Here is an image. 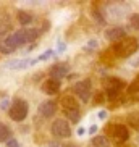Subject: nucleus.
Here are the masks:
<instances>
[{
    "label": "nucleus",
    "mask_w": 139,
    "mask_h": 147,
    "mask_svg": "<svg viewBox=\"0 0 139 147\" xmlns=\"http://www.w3.org/2000/svg\"><path fill=\"white\" fill-rule=\"evenodd\" d=\"M61 147H78V146H76V144H63Z\"/></svg>",
    "instance_id": "nucleus-33"
},
{
    "label": "nucleus",
    "mask_w": 139,
    "mask_h": 147,
    "mask_svg": "<svg viewBox=\"0 0 139 147\" xmlns=\"http://www.w3.org/2000/svg\"><path fill=\"white\" fill-rule=\"evenodd\" d=\"M97 45H99V42H97L96 39H91V40H89V44H87V47H89V49H97Z\"/></svg>",
    "instance_id": "nucleus-28"
},
{
    "label": "nucleus",
    "mask_w": 139,
    "mask_h": 147,
    "mask_svg": "<svg viewBox=\"0 0 139 147\" xmlns=\"http://www.w3.org/2000/svg\"><path fill=\"white\" fill-rule=\"evenodd\" d=\"M105 37L109 40H112V42H120L121 39L126 37V31H125V28H121V26L110 28V29L105 31Z\"/></svg>",
    "instance_id": "nucleus-7"
},
{
    "label": "nucleus",
    "mask_w": 139,
    "mask_h": 147,
    "mask_svg": "<svg viewBox=\"0 0 139 147\" xmlns=\"http://www.w3.org/2000/svg\"><path fill=\"white\" fill-rule=\"evenodd\" d=\"M5 146H7V147H20V144H18V141H16V139H13V138H11V139L8 141V142L5 144Z\"/></svg>",
    "instance_id": "nucleus-26"
},
{
    "label": "nucleus",
    "mask_w": 139,
    "mask_h": 147,
    "mask_svg": "<svg viewBox=\"0 0 139 147\" xmlns=\"http://www.w3.org/2000/svg\"><path fill=\"white\" fill-rule=\"evenodd\" d=\"M58 50H60V52L61 50H65V45H63V44H58Z\"/></svg>",
    "instance_id": "nucleus-34"
},
{
    "label": "nucleus",
    "mask_w": 139,
    "mask_h": 147,
    "mask_svg": "<svg viewBox=\"0 0 139 147\" xmlns=\"http://www.w3.org/2000/svg\"><path fill=\"white\" fill-rule=\"evenodd\" d=\"M104 86H105V95H107V99L113 100V99H117L118 94L125 87V82L118 78H107L104 82Z\"/></svg>",
    "instance_id": "nucleus-3"
},
{
    "label": "nucleus",
    "mask_w": 139,
    "mask_h": 147,
    "mask_svg": "<svg viewBox=\"0 0 139 147\" xmlns=\"http://www.w3.org/2000/svg\"><path fill=\"white\" fill-rule=\"evenodd\" d=\"M10 107H11V104H10V100L7 97L0 100V110H10Z\"/></svg>",
    "instance_id": "nucleus-22"
},
{
    "label": "nucleus",
    "mask_w": 139,
    "mask_h": 147,
    "mask_svg": "<svg viewBox=\"0 0 139 147\" xmlns=\"http://www.w3.org/2000/svg\"><path fill=\"white\" fill-rule=\"evenodd\" d=\"M92 13H94V20H97V21H99L100 24H104V23H105V20H104V18H102V15H100L99 11H97V10H94Z\"/></svg>",
    "instance_id": "nucleus-24"
},
{
    "label": "nucleus",
    "mask_w": 139,
    "mask_h": 147,
    "mask_svg": "<svg viewBox=\"0 0 139 147\" xmlns=\"http://www.w3.org/2000/svg\"><path fill=\"white\" fill-rule=\"evenodd\" d=\"M37 36H39V32H37V29H26V37H28V42H34L36 39H37Z\"/></svg>",
    "instance_id": "nucleus-20"
},
{
    "label": "nucleus",
    "mask_w": 139,
    "mask_h": 147,
    "mask_svg": "<svg viewBox=\"0 0 139 147\" xmlns=\"http://www.w3.org/2000/svg\"><path fill=\"white\" fill-rule=\"evenodd\" d=\"M8 115L13 121H23L28 117V102L23 99H15L8 110Z\"/></svg>",
    "instance_id": "nucleus-2"
},
{
    "label": "nucleus",
    "mask_w": 139,
    "mask_h": 147,
    "mask_svg": "<svg viewBox=\"0 0 139 147\" xmlns=\"http://www.w3.org/2000/svg\"><path fill=\"white\" fill-rule=\"evenodd\" d=\"M50 133H52L57 139L70 138V136H71L70 123L66 120H60V118H57V120H53L52 126H50Z\"/></svg>",
    "instance_id": "nucleus-4"
},
{
    "label": "nucleus",
    "mask_w": 139,
    "mask_h": 147,
    "mask_svg": "<svg viewBox=\"0 0 139 147\" xmlns=\"http://www.w3.org/2000/svg\"><path fill=\"white\" fill-rule=\"evenodd\" d=\"M10 139H11V131H10V128L5 123H2L0 121V142H8Z\"/></svg>",
    "instance_id": "nucleus-14"
},
{
    "label": "nucleus",
    "mask_w": 139,
    "mask_h": 147,
    "mask_svg": "<svg viewBox=\"0 0 139 147\" xmlns=\"http://www.w3.org/2000/svg\"><path fill=\"white\" fill-rule=\"evenodd\" d=\"M52 55H53V50H45V52H44L42 55L37 58V60H39V61H45V60H49Z\"/></svg>",
    "instance_id": "nucleus-23"
},
{
    "label": "nucleus",
    "mask_w": 139,
    "mask_h": 147,
    "mask_svg": "<svg viewBox=\"0 0 139 147\" xmlns=\"http://www.w3.org/2000/svg\"><path fill=\"white\" fill-rule=\"evenodd\" d=\"M39 60H31V58H26V60H21V58H13V60H7L3 63L5 68L8 69H26L29 66L36 65Z\"/></svg>",
    "instance_id": "nucleus-6"
},
{
    "label": "nucleus",
    "mask_w": 139,
    "mask_h": 147,
    "mask_svg": "<svg viewBox=\"0 0 139 147\" xmlns=\"http://www.w3.org/2000/svg\"><path fill=\"white\" fill-rule=\"evenodd\" d=\"M60 81L58 79H45L44 81V84H42V92L44 94H47V95H55V94H58V91H60Z\"/></svg>",
    "instance_id": "nucleus-8"
},
{
    "label": "nucleus",
    "mask_w": 139,
    "mask_h": 147,
    "mask_svg": "<svg viewBox=\"0 0 139 147\" xmlns=\"http://www.w3.org/2000/svg\"><path fill=\"white\" fill-rule=\"evenodd\" d=\"M66 73H68V68L65 65H55L50 68V76H52V79H58L60 81L61 78L66 76Z\"/></svg>",
    "instance_id": "nucleus-12"
},
{
    "label": "nucleus",
    "mask_w": 139,
    "mask_h": 147,
    "mask_svg": "<svg viewBox=\"0 0 139 147\" xmlns=\"http://www.w3.org/2000/svg\"><path fill=\"white\" fill-rule=\"evenodd\" d=\"M92 146L94 147H110V141L105 136H94L92 138Z\"/></svg>",
    "instance_id": "nucleus-16"
},
{
    "label": "nucleus",
    "mask_w": 139,
    "mask_h": 147,
    "mask_svg": "<svg viewBox=\"0 0 139 147\" xmlns=\"http://www.w3.org/2000/svg\"><path fill=\"white\" fill-rule=\"evenodd\" d=\"M0 52H2V53H11V50H10L3 42H0Z\"/></svg>",
    "instance_id": "nucleus-27"
},
{
    "label": "nucleus",
    "mask_w": 139,
    "mask_h": 147,
    "mask_svg": "<svg viewBox=\"0 0 139 147\" xmlns=\"http://www.w3.org/2000/svg\"><path fill=\"white\" fill-rule=\"evenodd\" d=\"M113 138L117 139L118 142H125L130 139V131L125 125H115L113 128Z\"/></svg>",
    "instance_id": "nucleus-10"
},
{
    "label": "nucleus",
    "mask_w": 139,
    "mask_h": 147,
    "mask_svg": "<svg viewBox=\"0 0 139 147\" xmlns=\"http://www.w3.org/2000/svg\"><path fill=\"white\" fill-rule=\"evenodd\" d=\"M96 133H97V126H96V125H92L91 128H89V134H92V136H94Z\"/></svg>",
    "instance_id": "nucleus-29"
},
{
    "label": "nucleus",
    "mask_w": 139,
    "mask_h": 147,
    "mask_svg": "<svg viewBox=\"0 0 139 147\" xmlns=\"http://www.w3.org/2000/svg\"><path fill=\"white\" fill-rule=\"evenodd\" d=\"M61 107L65 108L66 112H70V110H78V102H76V99H74L73 95H63L61 97Z\"/></svg>",
    "instance_id": "nucleus-11"
},
{
    "label": "nucleus",
    "mask_w": 139,
    "mask_h": 147,
    "mask_svg": "<svg viewBox=\"0 0 139 147\" xmlns=\"http://www.w3.org/2000/svg\"><path fill=\"white\" fill-rule=\"evenodd\" d=\"M128 125H130L131 128H134L136 131H139V112L128 115Z\"/></svg>",
    "instance_id": "nucleus-17"
},
{
    "label": "nucleus",
    "mask_w": 139,
    "mask_h": 147,
    "mask_svg": "<svg viewBox=\"0 0 139 147\" xmlns=\"http://www.w3.org/2000/svg\"><path fill=\"white\" fill-rule=\"evenodd\" d=\"M128 94L134 95V94H139V74L136 76V79L131 82L130 86H128Z\"/></svg>",
    "instance_id": "nucleus-18"
},
{
    "label": "nucleus",
    "mask_w": 139,
    "mask_h": 147,
    "mask_svg": "<svg viewBox=\"0 0 139 147\" xmlns=\"http://www.w3.org/2000/svg\"><path fill=\"white\" fill-rule=\"evenodd\" d=\"M74 94L78 95L79 99L83 100V102H87V100L91 99V94H92V84H91V79H83V81H79L74 84L73 87Z\"/></svg>",
    "instance_id": "nucleus-5"
},
{
    "label": "nucleus",
    "mask_w": 139,
    "mask_h": 147,
    "mask_svg": "<svg viewBox=\"0 0 139 147\" xmlns=\"http://www.w3.org/2000/svg\"><path fill=\"white\" fill-rule=\"evenodd\" d=\"M130 23H131V26L134 28L136 31H139V13L131 15V18H130Z\"/></svg>",
    "instance_id": "nucleus-21"
},
{
    "label": "nucleus",
    "mask_w": 139,
    "mask_h": 147,
    "mask_svg": "<svg viewBox=\"0 0 139 147\" xmlns=\"http://www.w3.org/2000/svg\"><path fill=\"white\" fill-rule=\"evenodd\" d=\"M102 102H104V94L97 92V95L94 97V104H102Z\"/></svg>",
    "instance_id": "nucleus-25"
},
{
    "label": "nucleus",
    "mask_w": 139,
    "mask_h": 147,
    "mask_svg": "<svg viewBox=\"0 0 139 147\" xmlns=\"http://www.w3.org/2000/svg\"><path fill=\"white\" fill-rule=\"evenodd\" d=\"M15 42H16V47H21L24 44H28V37H26V29H20L16 32H13Z\"/></svg>",
    "instance_id": "nucleus-15"
},
{
    "label": "nucleus",
    "mask_w": 139,
    "mask_h": 147,
    "mask_svg": "<svg viewBox=\"0 0 139 147\" xmlns=\"http://www.w3.org/2000/svg\"><path fill=\"white\" fill-rule=\"evenodd\" d=\"M78 134H79V136L86 134V128H79V129H78Z\"/></svg>",
    "instance_id": "nucleus-31"
},
{
    "label": "nucleus",
    "mask_w": 139,
    "mask_h": 147,
    "mask_svg": "<svg viewBox=\"0 0 139 147\" xmlns=\"http://www.w3.org/2000/svg\"><path fill=\"white\" fill-rule=\"evenodd\" d=\"M99 118H100V120L107 118V112H105V110H100V112H99Z\"/></svg>",
    "instance_id": "nucleus-30"
},
{
    "label": "nucleus",
    "mask_w": 139,
    "mask_h": 147,
    "mask_svg": "<svg viewBox=\"0 0 139 147\" xmlns=\"http://www.w3.org/2000/svg\"><path fill=\"white\" fill-rule=\"evenodd\" d=\"M138 49H139V40L136 39V37H128V36H126L125 39H121L120 42L115 44L113 50H115L117 57L128 58V57L134 55V53L138 52Z\"/></svg>",
    "instance_id": "nucleus-1"
},
{
    "label": "nucleus",
    "mask_w": 139,
    "mask_h": 147,
    "mask_svg": "<svg viewBox=\"0 0 139 147\" xmlns=\"http://www.w3.org/2000/svg\"><path fill=\"white\" fill-rule=\"evenodd\" d=\"M55 110H57V104L53 100H47V102H42L39 105V113L44 118H52L55 115Z\"/></svg>",
    "instance_id": "nucleus-9"
},
{
    "label": "nucleus",
    "mask_w": 139,
    "mask_h": 147,
    "mask_svg": "<svg viewBox=\"0 0 139 147\" xmlns=\"http://www.w3.org/2000/svg\"><path fill=\"white\" fill-rule=\"evenodd\" d=\"M16 18H18V21L21 23L23 26H28V24L32 23V15L28 13V11H24V10H18Z\"/></svg>",
    "instance_id": "nucleus-13"
},
{
    "label": "nucleus",
    "mask_w": 139,
    "mask_h": 147,
    "mask_svg": "<svg viewBox=\"0 0 139 147\" xmlns=\"http://www.w3.org/2000/svg\"><path fill=\"white\" fill-rule=\"evenodd\" d=\"M66 118L71 123H78L79 121V110H70V112H66Z\"/></svg>",
    "instance_id": "nucleus-19"
},
{
    "label": "nucleus",
    "mask_w": 139,
    "mask_h": 147,
    "mask_svg": "<svg viewBox=\"0 0 139 147\" xmlns=\"http://www.w3.org/2000/svg\"><path fill=\"white\" fill-rule=\"evenodd\" d=\"M50 147H60V144L55 142V141H52V142H50Z\"/></svg>",
    "instance_id": "nucleus-32"
}]
</instances>
